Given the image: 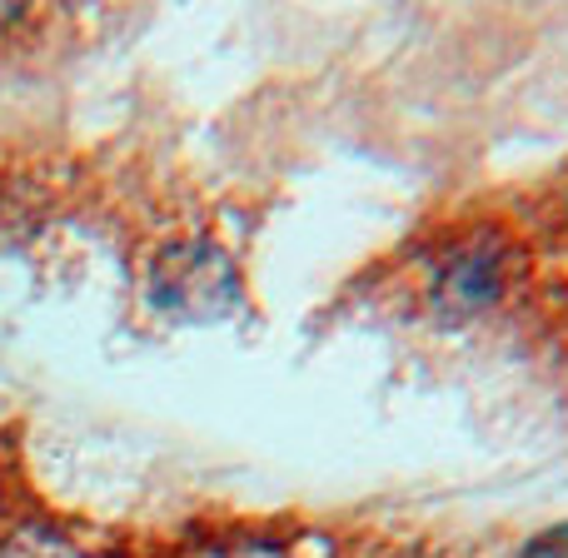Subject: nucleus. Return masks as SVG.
<instances>
[{
	"label": "nucleus",
	"instance_id": "f257e3e1",
	"mask_svg": "<svg viewBox=\"0 0 568 558\" xmlns=\"http://www.w3.org/2000/svg\"><path fill=\"white\" fill-rule=\"evenodd\" d=\"M514 280H519V245L494 225H474L434 250L429 275H424V300L439 319L459 324L494 310L514 290Z\"/></svg>",
	"mask_w": 568,
	"mask_h": 558
},
{
	"label": "nucleus",
	"instance_id": "f03ea898",
	"mask_svg": "<svg viewBox=\"0 0 568 558\" xmlns=\"http://www.w3.org/2000/svg\"><path fill=\"white\" fill-rule=\"evenodd\" d=\"M150 294L175 319L210 324L225 319L230 304L240 300V275L225 250L210 245V240H195V245H175L150 270Z\"/></svg>",
	"mask_w": 568,
	"mask_h": 558
},
{
	"label": "nucleus",
	"instance_id": "7ed1b4c3",
	"mask_svg": "<svg viewBox=\"0 0 568 558\" xmlns=\"http://www.w3.org/2000/svg\"><path fill=\"white\" fill-rule=\"evenodd\" d=\"M0 558H95L85 554L70 534L50 529V524H16L0 534Z\"/></svg>",
	"mask_w": 568,
	"mask_h": 558
},
{
	"label": "nucleus",
	"instance_id": "20e7f679",
	"mask_svg": "<svg viewBox=\"0 0 568 558\" xmlns=\"http://www.w3.org/2000/svg\"><path fill=\"white\" fill-rule=\"evenodd\" d=\"M170 558H294L280 539L265 534H220V539H195Z\"/></svg>",
	"mask_w": 568,
	"mask_h": 558
},
{
	"label": "nucleus",
	"instance_id": "39448f33",
	"mask_svg": "<svg viewBox=\"0 0 568 558\" xmlns=\"http://www.w3.org/2000/svg\"><path fill=\"white\" fill-rule=\"evenodd\" d=\"M524 558H568V519L554 524V529H544L539 539H529Z\"/></svg>",
	"mask_w": 568,
	"mask_h": 558
},
{
	"label": "nucleus",
	"instance_id": "423d86ee",
	"mask_svg": "<svg viewBox=\"0 0 568 558\" xmlns=\"http://www.w3.org/2000/svg\"><path fill=\"white\" fill-rule=\"evenodd\" d=\"M20 26H26V6H0V35H10Z\"/></svg>",
	"mask_w": 568,
	"mask_h": 558
},
{
	"label": "nucleus",
	"instance_id": "0eeeda50",
	"mask_svg": "<svg viewBox=\"0 0 568 558\" xmlns=\"http://www.w3.org/2000/svg\"><path fill=\"white\" fill-rule=\"evenodd\" d=\"M564 230H568V205H564Z\"/></svg>",
	"mask_w": 568,
	"mask_h": 558
}]
</instances>
